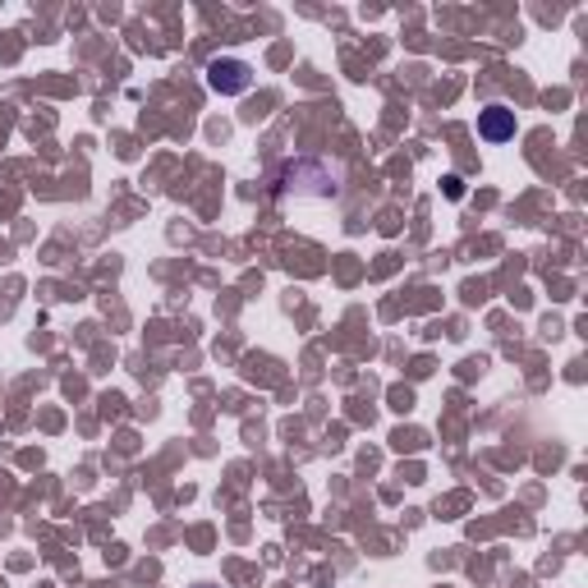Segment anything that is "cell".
Returning <instances> with one entry per match:
<instances>
[{"instance_id":"obj_1","label":"cell","mask_w":588,"mask_h":588,"mask_svg":"<svg viewBox=\"0 0 588 588\" xmlns=\"http://www.w3.org/2000/svg\"><path fill=\"white\" fill-rule=\"evenodd\" d=\"M208 88H212V92H221V97H240V92H248V88H253V69H248L244 60L221 56V60H212V65H208Z\"/></svg>"},{"instance_id":"obj_2","label":"cell","mask_w":588,"mask_h":588,"mask_svg":"<svg viewBox=\"0 0 588 588\" xmlns=\"http://www.w3.org/2000/svg\"><path fill=\"white\" fill-rule=\"evenodd\" d=\"M478 134L488 138V143H506V138H515V111H506V107H488V111H478Z\"/></svg>"}]
</instances>
